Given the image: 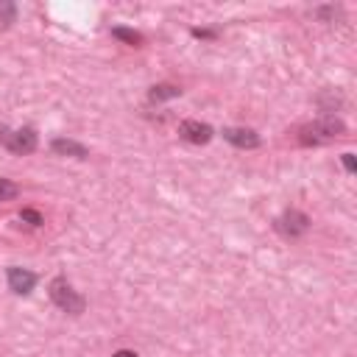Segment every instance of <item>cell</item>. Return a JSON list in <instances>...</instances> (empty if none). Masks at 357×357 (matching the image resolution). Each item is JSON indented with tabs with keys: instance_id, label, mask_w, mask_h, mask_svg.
<instances>
[{
	"instance_id": "6da1fadb",
	"label": "cell",
	"mask_w": 357,
	"mask_h": 357,
	"mask_svg": "<svg viewBox=\"0 0 357 357\" xmlns=\"http://www.w3.org/2000/svg\"><path fill=\"white\" fill-rule=\"evenodd\" d=\"M343 134H346V123H343L340 117H335V114H321L318 120H312V123H307V126L298 128V142H301L304 148H318V145L332 142V139H337V137H343Z\"/></svg>"
},
{
	"instance_id": "7a4b0ae2",
	"label": "cell",
	"mask_w": 357,
	"mask_h": 357,
	"mask_svg": "<svg viewBox=\"0 0 357 357\" xmlns=\"http://www.w3.org/2000/svg\"><path fill=\"white\" fill-rule=\"evenodd\" d=\"M47 296H50V301H53L61 312H67V315H81V312L86 310V298L70 284L67 276H53L50 284H47Z\"/></svg>"
},
{
	"instance_id": "3957f363",
	"label": "cell",
	"mask_w": 357,
	"mask_h": 357,
	"mask_svg": "<svg viewBox=\"0 0 357 357\" xmlns=\"http://www.w3.org/2000/svg\"><path fill=\"white\" fill-rule=\"evenodd\" d=\"M0 145L17 156H28L39 148V137L31 126L25 128H8V126H0Z\"/></svg>"
},
{
	"instance_id": "277c9868",
	"label": "cell",
	"mask_w": 357,
	"mask_h": 357,
	"mask_svg": "<svg viewBox=\"0 0 357 357\" xmlns=\"http://www.w3.org/2000/svg\"><path fill=\"white\" fill-rule=\"evenodd\" d=\"M310 226H312V220H310V215L301 212V209H284L279 218H273V229H276L282 237H287V240H296V237L307 234Z\"/></svg>"
},
{
	"instance_id": "5b68a950",
	"label": "cell",
	"mask_w": 357,
	"mask_h": 357,
	"mask_svg": "<svg viewBox=\"0 0 357 357\" xmlns=\"http://www.w3.org/2000/svg\"><path fill=\"white\" fill-rule=\"evenodd\" d=\"M6 282H8V290H11L14 296H28V293L36 287L39 276H36L33 271H28V268L11 265V268H6Z\"/></svg>"
},
{
	"instance_id": "8992f818",
	"label": "cell",
	"mask_w": 357,
	"mask_h": 357,
	"mask_svg": "<svg viewBox=\"0 0 357 357\" xmlns=\"http://www.w3.org/2000/svg\"><path fill=\"white\" fill-rule=\"evenodd\" d=\"M220 134H223V139H226L229 145H234V148H240V151H254V148L262 145L259 134H257L254 128H245V126H226Z\"/></svg>"
},
{
	"instance_id": "52a82bcc",
	"label": "cell",
	"mask_w": 357,
	"mask_h": 357,
	"mask_svg": "<svg viewBox=\"0 0 357 357\" xmlns=\"http://www.w3.org/2000/svg\"><path fill=\"white\" fill-rule=\"evenodd\" d=\"M178 137H181L184 142H190V145H206V142L215 137V131H212L209 123H201V120H181V123H178Z\"/></svg>"
},
{
	"instance_id": "ba28073f",
	"label": "cell",
	"mask_w": 357,
	"mask_h": 357,
	"mask_svg": "<svg viewBox=\"0 0 357 357\" xmlns=\"http://www.w3.org/2000/svg\"><path fill=\"white\" fill-rule=\"evenodd\" d=\"M50 151L56 156H73V159H86L89 156V148L84 142H75V139H67V137H56L50 142Z\"/></svg>"
},
{
	"instance_id": "9c48e42d",
	"label": "cell",
	"mask_w": 357,
	"mask_h": 357,
	"mask_svg": "<svg viewBox=\"0 0 357 357\" xmlns=\"http://www.w3.org/2000/svg\"><path fill=\"white\" fill-rule=\"evenodd\" d=\"M173 98H181L178 84H153L148 89V103H162V100H173Z\"/></svg>"
},
{
	"instance_id": "30bf717a",
	"label": "cell",
	"mask_w": 357,
	"mask_h": 357,
	"mask_svg": "<svg viewBox=\"0 0 357 357\" xmlns=\"http://www.w3.org/2000/svg\"><path fill=\"white\" fill-rule=\"evenodd\" d=\"M112 36L120 39V42H126L128 47H142L145 45V36L139 31H134V28H126V25H114L112 28Z\"/></svg>"
},
{
	"instance_id": "8fae6325",
	"label": "cell",
	"mask_w": 357,
	"mask_h": 357,
	"mask_svg": "<svg viewBox=\"0 0 357 357\" xmlns=\"http://www.w3.org/2000/svg\"><path fill=\"white\" fill-rule=\"evenodd\" d=\"M321 109H324V114H332L335 109H340V103H343V98L337 95V92H332V89H326L324 95H318V100H315Z\"/></svg>"
},
{
	"instance_id": "7c38bea8",
	"label": "cell",
	"mask_w": 357,
	"mask_h": 357,
	"mask_svg": "<svg viewBox=\"0 0 357 357\" xmlns=\"http://www.w3.org/2000/svg\"><path fill=\"white\" fill-rule=\"evenodd\" d=\"M11 22H17V6L11 0H0V28H8Z\"/></svg>"
},
{
	"instance_id": "4fadbf2b",
	"label": "cell",
	"mask_w": 357,
	"mask_h": 357,
	"mask_svg": "<svg viewBox=\"0 0 357 357\" xmlns=\"http://www.w3.org/2000/svg\"><path fill=\"white\" fill-rule=\"evenodd\" d=\"M312 14H315L321 22H335L337 14H340V6H318V8H312Z\"/></svg>"
},
{
	"instance_id": "5bb4252c",
	"label": "cell",
	"mask_w": 357,
	"mask_h": 357,
	"mask_svg": "<svg viewBox=\"0 0 357 357\" xmlns=\"http://www.w3.org/2000/svg\"><path fill=\"white\" fill-rule=\"evenodd\" d=\"M17 192H20V187H17L11 178H0V204L17 198Z\"/></svg>"
},
{
	"instance_id": "9a60e30c",
	"label": "cell",
	"mask_w": 357,
	"mask_h": 357,
	"mask_svg": "<svg viewBox=\"0 0 357 357\" xmlns=\"http://www.w3.org/2000/svg\"><path fill=\"white\" fill-rule=\"evenodd\" d=\"M20 220H28L31 226H42V223H45L36 209H22V212H20Z\"/></svg>"
},
{
	"instance_id": "2e32d148",
	"label": "cell",
	"mask_w": 357,
	"mask_h": 357,
	"mask_svg": "<svg viewBox=\"0 0 357 357\" xmlns=\"http://www.w3.org/2000/svg\"><path fill=\"white\" fill-rule=\"evenodd\" d=\"M195 39H215L218 36V28H192L190 31Z\"/></svg>"
},
{
	"instance_id": "e0dca14e",
	"label": "cell",
	"mask_w": 357,
	"mask_h": 357,
	"mask_svg": "<svg viewBox=\"0 0 357 357\" xmlns=\"http://www.w3.org/2000/svg\"><path fill=\"white\" fill-rule=\"evenodd\" d=\"M340 162H343L346 173H354V170H357V167H354V153H343V156H340Z\"/></svg>"
},
{
	"instance_id": "ac0fdd59",
	"label": "cell",
	"mask_w": 357,
	"mask_h": 357,
	"mask_svg": "<svg viewBox=\"0 0 357 357\" xmlns=\"http://www.w3.org/2000/svg\"><path fill=\"white\" fill-rule=\"evenodd\" d=\"M112 357H137V351H131V349H117Z\"/></svg>"
}]
</instances>
